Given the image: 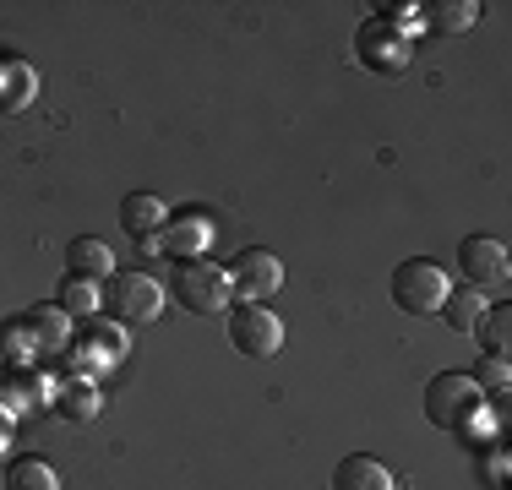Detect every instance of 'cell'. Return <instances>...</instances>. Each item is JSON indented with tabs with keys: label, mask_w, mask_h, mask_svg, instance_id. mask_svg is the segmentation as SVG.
<instances>
[{
	"label": "cell",
	"mask_w": 512,
	"mask_h": 490,
	"mask_svg": "<svg viewBox=\"0 0 512 490\" xmlns=\"http://www.w3.org/2000/svg\"><path fill=\"white\" fill-rule=\"evenodd\" d=\"M425 420L442 425V431L474 436L485 425V392H480V382L463 376V371L431 376V387H425Z\"/></svg>",
	"instance_id": "cell-1"
},
{
	"label": "cell",
	"mask_w": 512,
	"mask_h": 490,
	"mask_svg": "<svg viewBox=\"0 0 512 490\" xmlns=\"http://www.w3.org/2000/svg\"><path fill=\"white\" fill-rule=\"evenodd\" d=\"M169 294H175V305H180V311H191V316H224L229 300H235V289H229V267L202 262V256L175 262Z\"/></svg>",
	"instance_id": "cell-2"
},
{
	"label": "cell",
	"mask_w": 512,
	"mask_h": 490,
	"mask_svg": "<svg viewBox=\"0 0 512 490\" xmlns=\"http://www.w3.org/2000/svg\"><path fill=\"white\" fill-rule=\"evenodd\" d=\"M447 273L442 262H431V256H409V262H398L393 273V305L404 316H442V300H447Z\"/></svg>",
	"instance_id": "cell-3"
},
{
	"label": "cell",
	"mask_w": 512,
	"mask_h": 490,
	"mask_svg": "<svg viewBox=\"0 0 512 490\" xmlns=\"http://www.w3.org/2000/svg\"><path fill=\"white\" fill-rule=\"evenodd\" d=\"M224 322H229V343H235L246 360H273V354L284 349V322H278L267 305L240 300V305L224 311Z\"/></svg>",
	"instance_id": "cell-4"
},
{
	"label": "cell",
	"mask_w": 512,
	"mask_h": 490,
	"mask_svg": "<svg viewBox=\"0 0 512 490\" xmlns=\"http://www.w3.org/2000/svg\"><path fill=\"white\" fill-rule=\"evenodd\" d=\"M109 311H115V322H158V311H164V284H158L153 273H115L109 278Z\"/></svg>",
	"instance_id": "cell-5"
},
{
	"label": "cell",
	"mask_w": 512,
	"mask_h": 490,
	"mask_svg": "<svg viewBox=\"0 0 512 490\" xmlns=\"http://www.w3.org/2000/svg\"><path fill=\"white\" fill-rule=\"evenodd\" d=\"M71 360H77V365H71L77 376L88 371V365H93V371L120 365V360H126V327H120L115 316H109V322H104V316H88L82 333H77V343H71Z\"/></svg>",
	"instance_id": "cell-6"
},
{
	"label": "cell",
	"mask_w": 512,
	"mask_h": 490,
	"mask_svg": "<svg viewBox=\"0 0 512 490\" xmlns=\"http://www.w3.org/2000/svg\"><path fill=\"white\" fill-rule=\"evenodd\" d=\"M278 284H284V262H278L273 251H262V245H246V251L229 262V289L251 305H262L267 294H278Z\"/></svg>",
	"instance_id": "cell-7"
},
{
	"label": "cell",
	"mask_w": 512,
	"mask_h": 490,
	"mask_svg": "<svg viewBox=\"0 0 512 490\" xmlns=\"http://www.w3.org/2000/svg\"><path fill=\"white\" fill-rule=\"evenodd\" d=\"M355 55L371 71H382V77H398V71L409 66V39L393 28V22L371 17V22H360V33H355Z\"/></svg>",
	"instance_id": "cell-8"
},
{
	"label": "cell",
	"mask_w": 512,
	"mask_h": 490,
	"mask_svg": "<svg viewBox=\"0 0 512 490\" xmlns=\"http://www.w3.org/2000/svg\"><path fill=\"white\" fill-rule=\"evenodd\" d=\"M458 267H463V278H469V289H496L502 294L507 289V245L502 240H491V235H469L458 245Z\"/></svg>",
	"instance_id": "cell-9"
},
{
	"label": "cell",
	"mask_w": 512,
	"mask_h": 490,
	"mask_svg": "<svg viewBox=\"0 0 512 490\" xmlns=\"http://www.w3.org/2000/svg\"><path fill=\"white\" fill-rule=\"evenodd\" d=\"M158 235H164V251L175 256V262H191V256H202L207 240H213V218H207L202 207H186V213H175V224H164Z\"/></svg>",
	"instance_id": "cell-10"
},
{
	"label": "cell",
	"mask_w": 512,
	"mask_h": 490,
	"mask_svg": "<svg viewBox=\"0 0 512 490\" xmlns=\"http://www.w3.org/2000/svg\"><path fill=\"white\" fill-rule=\"evenodd\" d=\"M22 327H28V338H33V349L39 354H66L71 349V316L60 311V305H33L28 316H22Z\"/></svg>",
	"instance_id": "cell-11"
},
{
	"label": "cell",
	"mask_w": 512,
	"mask_h": 490,
	"mask_svg": "<svg viewBox=\"0 0 512 490\" xmlns=\"http://www.w3.org/2000/svg\"><path fill=\"white\" fill-rule=\"evenodd\" d=\"M333 490H398V480H393L387 463L365 458V452H349V458L333 469Z\"/></svg>",
	"instance_id": "cell-12"
},
{
	"label": "cell",
	"mask_w": 512,
	"mask_h": 490,
	"mask_svg": "<svg viewBox=\"0 0 512 490\" xmlns=\"http://www.w3.org/2000/svg\"><path fill=\"white\" fill-rule=\"evenodd\" d=\"M39 93V71L28 60H0V115H17Z\"/></svg>",
	"instance_id": "cell-13"
},
{
	"label": "cell",
	"mask_w": 512,
	"mask_h": 490,
	"mask_svg": "<svg viewBox=\"0 0 512 490\" xmlns=\"http://www.w3.org/2000/svg\"><path fill=\"white\" fill-rule=\"evenodd\" d=\"M120 224H126V235H137V240H158V229L169 224V213H164V202H158L153 191H137V196L120 202Z\"/></svg>",
	"instance_id": "cell-14"
},
{
	"label": "cell",
	"mask_w": 512,
	"mask_h": 490,
	"mask_svg": "<svg viewBox=\"0 0 512 490\" xmlns=\"http://www.w3.org/2000/svg\"><path fill=\"white\" fill-rule=\"evenodd\" d=\"M66 267H71V278H93V284H99V278H115V251H109L104 240H71L66 245Z\"/></svg>",
	"instance_id": "cell-15"
},
{
	"label": "cell",
	"mask_w": 512,
	"mask_h": 490,
	"mask_svg": "<svg viewBox=\"0 0 512 490\" xmlns=\"http://www.w3.org/2000/svg\"><path fill=\"white\" fill-rule=\"evenodd\" d=\"M485 311H491V305H485V294L469 289V284L447 289V300H442V316H447V327H453V333H480Z\"/></svg>",
	"instance_id": "cell-16"
},
{
	"label": "cell",
	"mask_w": 512,
	"mask_h": 490,
	"mask_svg": "<svg viewBox=\"0 0 512 490\" xmlns=\"http://www.w3.org/2000/svg\"><path fill=\"white\" fill-rule=\"evenodd\" d=\"M99 403H104V398H99V387H93L88 376H77V371H71V382H60V387H55V409L66 414V420H77V425H82V420H93V414H99Z\"/></svg>",
	"instance_id": "cell-17"
},
{
	"label": "cell",
	"mask_w": 512,
	"mask_h": 490,
	"mask_svg": "<svg viewBox=\"0 0 512 490\" xmlns=\"http://www.w3.org/2000/svg\"><path fill=\"white\" fill-rule=\"evenodd\" d=\"M480 17H485L480 0H436V6H425V28H436V33H463Z\"/></svg>",
	"instance_id": "cell-18"
},
{
	"label": "cell",
	"mask_w": 512,
	"mask_h": 490,
	"mask_svg": "<svg viewBox=\"0 0 512 490\" xmlns=\"http://www.w3.org/2000/svg\"><path fill=\"white\" fill-rule=\"evenodd\" d=\"M60 311L71 316V322H88V316H99V284H93V278H66V284H60Z\"/></svg>",
	"instance_id": "cell-19"
},
{
	"label": "cell",
	"mask_w": 512,
	"mask_h": 490,
	"mask_svg": "<svg viewBox=\"0 0 512 490\" xmlns=\"http://www.w3.org/2000/svg\"><path fill=\"white\" fill-rule=\"evenodd\" d=\"M6 490H60V474L44 458H11Z\"/></svg>",
	"instance_id": "cell-20"
},
{
	"label": "cell",
	"mask_w": 512,
	"mask_h": 490,
	"mask_svg": "<svg viewBox=\"0 0 512 490\" xmlns=\"http://www.w3.org/2000/svg\"><path fill=\"white\" fill-rule=\"evenodd\" d=\"M480 338H485V349H491L496 360H507V349H512V311L507 305H491V311H485Z\"/></svg>",
	"instance_id": "cell-21"
},
{
	"label": "cell",
	"mask_w": 512,
	"mask_h": 490,
	"mask_svg": "<svg viewBox=\"0 0 512 490\" xmlns=\"http://www.w3.org/2000/svg\"><path fill=\"white\" fill-rule=\"evenodd\" d=\"M0 354H6L17 371H28L33 360H39V349H33V338H28V327L22 322H11V327H0Z\"/></svg>",
	"instance_id": "cell-22"
},
{
	"label": "cell",
	"mask_w": 512,
	"mask_h": 490,
	"mask_svg": "<svg viewBox=\"0 0 512 490\" xmlns=\"http://www.w3.org/2000/svg\"><path fill=\"white\" fill-rule=\"evenodd\" d=\"M474 382H480V392L491 387L496 398H507V360H496V354H491V360L480 365V376H474Z\"/></svg>",
	"instance_id": "cell-23"
},
{
	"label": "cell",
	"mask_w": 512,
	"mask_h": 490,
	"mask_svg": "<svg viewBox=\"0 0 512 490\" xmlns=\"http://www.w3.org/2000/svg\"><path fill=\"white\" fill-rule=\"evenodd\" d=\"M11 447V436H6V414H0V452H6Z\"/></svg>",
	"instance_id": "cell-24"
}]
</instances>
